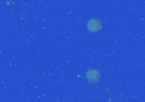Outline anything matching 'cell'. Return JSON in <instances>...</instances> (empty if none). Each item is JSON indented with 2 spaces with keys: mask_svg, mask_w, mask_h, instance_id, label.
<instances>
[{
  "mask_svg": "<svg viewBox=\"0 0 145 102\" xmlns=\"http://www.w3.org/2000/svg\"><path fill=\"white\" fill-rule=\"evenodd\" d=\"M88 27L91 32H98L101 28V22L98 20H91L88 24Z\"/></svg>",
  "mask_w": 145,
  "mask_h": 102,
  "instance_id": "cell-2",
  "label": "cell"
},
{
  "mask_svg": "<svg viewBox=\"0 0 145 102\" xmlns=\"http://www.w3.org/2000/svg\"><path fill=\"white\" fill-rule=\"evenodd\" d=\"M99 78H100V75H99V73L97 71L92 70V71H89V72L87 73V79H88L89 82L93 83V84L97 83V82L99 80Z\"/></svg>",
  "mask_w": 145,
  "mask_h": 102,
  "instance_id": "cell-1",
  "label": "cell"
}]
</instances>
